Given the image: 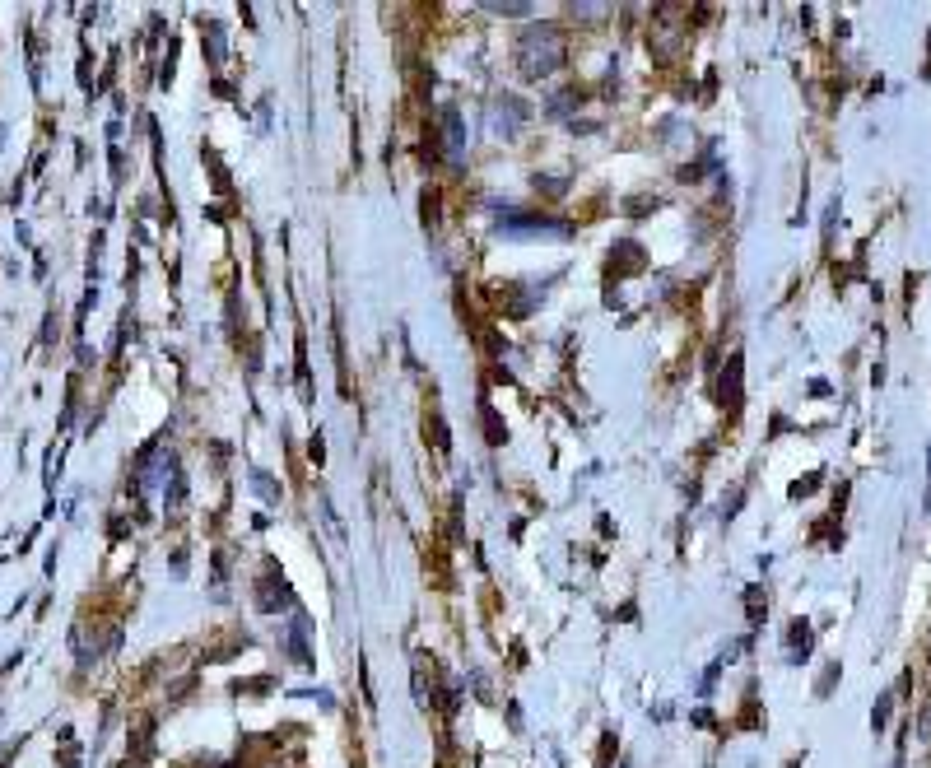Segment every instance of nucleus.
I'll return each mask as SVG.
<instances>
[{"instance_id": "nucleus-4", "label": "nucleus", "mask_w": 931, "mask_h": 768, "mask_svg": "<svg viewBox=\"0 0 931 768\" xmlns=\"http://www.w3.org/2000/svg\"><path fill=\"white\" fill-rule=\"evenodd\" d=\"M224 768H238V764H224Z\"/></svg>"}, {"instance_id": "nucleus-3", "label": "nucleus", "mask_w": 931, "mask_h": 768, "mask_svg": "<svg viewBox=\"0 0 931 768\" xmlns=\"http://www.w3.org/2000/svg\"><path fill=\"white\" fill-rule=\"evenodd\" d=\"M885 722H890V699H880V703H876V713H871V727H876V731L885 727Z\"/></svg>"}, {"instance_id": "nucleus-2", "label": "nucleus", "mask_w": 931, "mask_h": 768, "mask_svg": "<svg viewBox=\"0 0 931 768\" xmlns=\"http://www.w3.org/2000/svg\"><path fill=\"white\" fill-rule=\"evenodd\" d=\"M834 685H838V661H834V666H829V671L820 675V685H815V694H820V699H824V694H829V689H834Z\"/></svg>"}, {"instance_id": "nucleus-1", "label": "nucleus", "mask_w": 931, "mask_h": 768, "mask_svg": "<svg viewBox=\"0 0 931 768\" xmlns=\"http://www.w3.org/2000/svg\"><path fill=\"white\" fill-rule=\"evenodd\" d=\"M559 56H564L559 33H554V28H531L527 38H522V75H527V80L550 75V70L559 66Z\"/></svg>"}]
</instances>
